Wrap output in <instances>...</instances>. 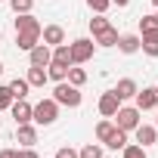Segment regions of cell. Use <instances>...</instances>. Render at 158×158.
I'll return each instance as SVG.
<instances>
[{"label":"cell","instance_id":"cell-1","mask_svg":"<svg viewBox=\"0 0 158 158\" xmlns=\"http://www.w3.org/2000/svg\"><path fill=\"white\" fill-rule=\"evenodd\" d=\"M59 118V102L50 96V99H40L34 109H31V121L34 124H44V127H50L53 121Z\"/></svg>","mask_w":158,"mask_h":158},{"label":"cell","instance_id":"cell-2","mask_svg":"<svg viewBox=\"0 0 158 158\" xmlns=\"http://www.w3.org/2000/svg\"><path fill=\"white\" fill-rule=\"evenodd\" d=\"M53 99H56L59 106L77 109V106H81V87H74V84H68V81H59V84L53 87Z\"/></svg>","mask_w":158,"mask_h":158},{"label":"cell","instance_id":"cell-3","mask_svg":"<svg viewBox=\"0 0 158 158\" xmlns=\"http://www.w3.org/2000/svg\"><path fill=\"white\" fill-rule=\"evenodd\" d=\"M68 50H71V65H84V62L93 59V53H96V40H90V37H77V40L68 44Z\"/></svg>","mask_w":158,"mask_h":158},{"label":"cell","instance_id":"cell-4","mask_svg":"<svg viewBox=\"0 0 158 158\" xmlns=\"http://www.w3.org/2000/svg\"><path fill=\"white\" fill-rule=\"evenodd\" d=\"M139 115H143V112H139L136 106H121V109L115 112V127H121V130L130 133V130L139 127Z\"/></svg>","mask_w":158,"mask_h":158},{"label":"cell","instance_id":"cell-5","mask_svg":"<svg viewBox=\"0 0 158 158\" xmlns=\"http://www.w3.org/2000/svg\"><path fill=\"white\" fill-rule=\"evenodd\" d=\"M136 109L139 112H149V109H158V87H143L136 90Z\"/></svg>","mask_w":158,"mask_h":158},{"label":"cell","instance_id":"cell-6","mask_svg":"<svg viewBox=\"0 0 158 158\" xmlns=\"http://www.w3.org/2000/svg\"><path fill=\"white\" fill-rule=\"evenodd\" d=\"M50 59H53V47H47V44H37L34 50H28V62L37 68H47Z\"/></svg>","mask_w":158,"mask_h":158},{"label":"cell","instance_id":"cell-7","mask_svg":"<svg viewBox=\"0 0 158 158\" xmlns=\"http://www.w3.org/2000/svg\"><path fill=\"white\" fill-rule=\"evenodd\" d=\"M133 133H136V143H139L143 149H149V146L158 143V127H155V124H143V121H139V127H136Z\"/></svg>","mask_w":158,"mask_h":158},{"label":"cell","instance_id":"cell-8","mask_svg":"<svg viewBox=\"0 0 158 158\" xmlns=\"http://www.w3.org/2000/svg\"><path fill=\"white\" fill-rule=\"evenodd\" d=\"M40 40L47 47H59V44H65V28L62 25H47V28H40Z\"/></svg>","mask_w":158,"mask_h":158},{"label":"cell","instance_id":"cell-9","mask_svg":"<svg viewBox=\"0 0 158 158\" xmlns=\"http://www.w3.org/2000/svg\"><path fill=\"white\" fill-rule=\"evenodd\" d=\"M16 139H19L22 149L34 146V143H37V127H34L31 121H28V124H16Z\"/></svg>","mask_w":158,"mask_h":158},{"label":"cell","instance_id":"cell-10","mask_svg":"<svg viewBox=\"0 0 158 158\" xmlns=\"http://www.w3.org/2000/svg\"><path fill=\"white\" fill-rule=\"evenodd\" d=\"M136 90H139V87H136L133 77H121V81L115 84V90H112V93H115L121 102H127V99H133V96H136Z\"/></svg>","mask_w":158,"mask_h":158},{"label":"cell","instance_id":"cell-11","mask_svg":"<svg viewBox=\"0 0 158 158\" xmlns=\"http://www.w3.org/2000/svg\"><path fill=\"white\" fill-rule=\"evenodd\" d=\"M118 109H121V99H118L112 90L99 96V115H102V118H115V112H118Z\"/></svg>","mask_w":158,"mask_h":158},{"label":"cell","instance_id":"cell-12","mask_svg":"<svg viewBox=\"0 0 158 158\" xmlns=\"http://www.w3.org/2000/svg\"><path fill=\"white\" fill-rule=\"evenodd\" d=\"M31 109H34V106H31L28 99H13V106H10L16 124H28V121H31Z\"/></svg>","mask_w":158,"mask_h":158},{"label":"cell","instance_id":"cell-13","mask_svg":"<svg viewBox=\"0 0 158 158\" xmlns=\"http://www.w3.org/2000/svg\"><path fill=\"white\" fill-rule=\"evenodd\" d=\"M40 28H44V25H40L31 13H19V16H16V34H19V31H34V34H40Z\"/></svg>","mask_w":158,"mask_h":158},{"label":"cell","instance_id":"cell-14","mask_svg":"<svg viewBox=\"0 0 158 158\" xmlns=\"http://www.w3.org/2000/svg\"><path fill=\"white\" fill-rule=\"evenodd\" d=\"M121 53H127V56H133V53H139V34H118V44H115Z\"/></svg>","mask_w":158,"mask_h":158},{"label":"cell","instance_id":"cell-15","mask_svg":"<svg viewBox=\"0 0 158 158\" xmlns=\"http://www.w3.org/2000/svg\"><path fill=\"white\" fill-rule=\"evenodd\" d=\"M139 50L152 59H158V31H149V34H139Z\"/></svg>","mask_w":158,"mask_h":158},{"label":"cell","instance_id":"cell-16","mask_svg":"<svg viewBox=\"0 0 158 158\" xmlns=\"http://www.w3.org/2000/svg\"><path fill=\"white\" fill-rule=\"evenodd\" d=\"M37 44H40V34H34V31H19V34H16V47L25 50V53L34 50Z\"/></svg>","mask_w":158,"mask_h":158},{"label":"cell","instance_id":"cell-17","mask_svg":"<svg viewBox=\"0 0 158 158\" xmlns=\"http://www.w3.org/2000/svg\"><path fill=\"white\" fill-rule=\"evenodd\" d=\"M106 146L112 149V152H118V149H124L127 146V130H121V127H115L109 136H106Z\"/></svg>","mask_w":158,"mask_h":158},{"label":"cell","instance_id":"cell-18","mask_svg":"<svg viewBox=\"0 0 158 158\" xmlns=\"http://www.w3.org/2000/svg\"><path fill=\"white\" fill-rule=\"evenodd\" d=\"M25 81H28V87H44L50 77H47V68H37V65H31L28 68V74H25Z\"/></svg>","mask_w":158,"mask_h":158},{"label":"cell","instance_id":"cell-19","mask_svg":"<svg viewBox=\"0 0 158 158\" xmlns=\"http://www.w3.org/2000/svg\"><path fill=\"white\" fill-rule=\"evenodd\" d=\"M6 87H10L13 99H28V90H31V87H28V81H25V77H16V81H10Z\"/></svg>","mask_w":158,"mask_h":158},{"label":"cell","instance_id":"cell-20","mask_svg":"<svg viewBox=\"0 0 158 158\" xmlns=\"http://www.w3.org/2000/svg\"><path fill=\"white\" fill-rule=\"evenodd\" d=\"M65 81H68V84H74V87H84V84H87V71H84V68H77V65H68Z\"/></svg>","mask_w":158,"mask_h":158},{"label":"cell","instance_id":"cell-21","mask_svg":"<svg viewBox=\"0 0 158 158\" xmlns=\"http://www.w3.org/2000/svg\"><path fill=\"white\" fill-rule=\"evenodd\" d=\"M93 40H96L99 47H115V44H118V31H115V28L109 25L106 31H99V34H93Z\"/></svg>","mask_w":158,"mask_h":158},{"label":"cell","instance_id":"cell-22","mask_svg":"<svg viewBox=\"0 0 158 158\" xmlns=\"http://www.w3.org/2000/svg\"><path fill=\"white\" fill-rule=\"evenodd\" d=\"M65 74H68V65H62V62H50L47 65V77H50V81H65Z\"/></svg>","mask_w":158,"mask_h":158},{"label":"cell","instance_id":"cell-23","mask_svg":"<svg viewBox=\"0 0 158 158\" xmlns=\"http://www.w3.org/2000/svg\"><path fill=\"white\" fill-rule=\"evenodd\" d=\"M50 62L71 65V50H68V44H59V47H53V59H50Z\"/></svg>","mask_w":158,"mask_h":158},{"label":"cell","instance_id":"cell-24","mask_svg":"<svg viewBox=\"0 0 158 158\" xmlns=\"http://www.w3.org/2000/svg\"><path fill=\"white\" fill-rule=\"evenodd\" d=\"M109 25H112V22L106 19V13H96V16L90 19V34H99V31H106Z\"/></svg>","mask_w":158,"mask_h":158},{"label":"cell","instance_id":"cell-25","mask_svg":"<svg viewBox=\"0 0 158 158\" xmlns=\"http://www.w3.org/2000/svg\"><path fill=\"white\" fill-rule=\"evenodd\" d=\"M112 130H115V121H112V118H102V121L96 124V139H99V143H106V136H109Z\"/></svg>","mask_w":158,"mask_h":158},{"label":"cell","instance_id":"cell-26","mask_svg":"<svg viewBox=\"0 0 158 158\" xmlns=\"http://www.w3.org/2000/svg\"><path fill=\"white\" fill-rule=\"evenodd\" d=\"M121 158H146V149H143L139 143H127V146L121 149Z\"/></svg>","mask_w":158,"mask_h":158},{"label":"cell","instance_id":"cell-27","mask_svg":"<svg viewBox=\"0 0 158 158\" xmlns=\"http://www.w3.org/2000/svg\"><path fill=\"white\" fill-rule=\"evenodd\" d=\"M77 158H102V146H96V143H87L81 152H77Z\"/></svg>","mask_w":158,"mask_h":158},{"label":"cell","instance_id":"cell-28","mask_svg":"<svg viewBox=\"0 0 158 158\" xmlns=\"http://www.w3.org/2000/svg\"><path fill=\"white\" fill-rule=\"evenodd\" d=\"M149 31H158V19L155 16H143L139 19V34H149Z\"/></svg>","mask_w":158,"mask_h":158},{"label":"cell","instance_id":"cell-29","mask_svg":"<svg viewBox=\"0 0 158 158\" xmlns=\"http://www.w3.org/2000/svg\"><path fill=\"white\" fill-rule=\"evenodd\" d=\"M10 6H13V13H16V16H19V13H31L34 0H10Z\"/></svg>","mask_w":158,"mask_h":158},{"label":"cell","instance_id":"cell-30","mask_svg":"<svg viewBox=\"0 0 158 158\" xmlns=\"http://www.w3.org/2000/svg\"><path fill=\"white\" fill-rule=\"evenodd\" d=\"M13 106V93H10V87L3 84V87H0V112H6Z\"/></svg>","mask_w":158,"mask_h":158},{"label":"cell","instance_id":"cell-31","mask_svg":"<svg viewBox=\"0 0 158 158\" xmlns=\"http://www.w3.org/2000/svg\"><path fill=\"white\" fill-rule=\"evenodd\" d=\"M87 6H90L93 13H106V10L112 6V0H87Z\"/></svg>","mask_w":158,"mask_h":158},{"label":"cell","instance_id":"cell-32","mask_svg":"<svg viewBox=\"0 0 158 158\" xmlns=\"http://www.w3.org/2000/svg\"><path fill=\"white\" fill-rule=\"evenodd\" d=\"M56 158H77V152H74L71 146H62V149L56 152Z\"/></svg>","mask_w":158,"mask_h":158},{"label":"cell","instance_id":"cell-33","mask_svg":"<svg viewBox=\"0 0 158 158\" xmlns=\"http://www.w3.org/2000/svg\"><path fill=\"white\" fill-rule=\"evenodd\" d=\"M19 158H40V155L34 152V146H28V149H19Z\"/></svg>","mask_w":158,"mask_h":158},{"label":"cell","instance_id":"cell-34","mask_svg":"<svg viewBox=\"0 0 158 158\" xmlns=\"http://www.w3.org/2000/svg\"><path fill=\"white\" fill-rule=\"evenodd\" d=\"M0 158H19V149H3V152H0Z\"/></svg>","mask_w":158,"mask_h":158},{"label":"cell","instance_id":"cell-35","mask_svg":"<svg viewBox=\"0 0 158 158\" xmlns=\"http://www.w3.org/2000/svg\"><path fill=\"white\" fill-rule=\"evenodd\" d=\"M112 3H115V6H121V10H124V6H127V3H130V0H112Z\"/></svg>","mask_w":158,"mask_h":158},{"label":"cell","instance_id":"cell-36","mask_svg":"<svg viewBox=\"0 0 158 158\" xmlns=\"http://www.w3.org/2000/svg\"><path fill=\"white\" fill-rule=\"evenodd\" d=\"M0 74H3V62H0Z\"/></svg>","mask_w":158,"mask_h":158},{"label":"cell","instance_id":"cell-37","mask_svg":"<svg viewBox=\"0 0 158 158\" xmlns=\"http://www.w3.org/2000/svg\"><path fill=\"white\" fill-rule=\"evenodd\" d=\"M0 44H3V34H0Z\"/></svg>","mask_w":158,"mask_h":158},{"label":"cell","instance_id":"cell-38","mask_svg":"<svg viewBox=\"0 0 158 158\" xmlns=\"http://www.w3.org/2000/svg\"><path fill=\"white\" fill-rule=\"evenodd\" d=\"M152 3H155V6H158V0H152Z\"/></svg>","mask_w":158,"mask_h":158},{"label":"cell","instance_id":"cell-39","mask_svg":"<svg viewBox=\"0 0 158 158\" xmlns=\"http://www.w3.org/2000/svg\"><path fill=\"white\" fill-rule=\"evenodd\" d=\"M155 19H158V13H155Z\"/></svg>","mask_w":158,"mask_h":158},{"label":"cell","instance_id":"cell-40","mask_svg":"<svg viewBox=\"0 0 158 158\" xmlns=\"http://www.w3.org/2000/svg\"><path fill=\"white\" fill-rule=\"evenodd\" d=\"M155 127H158V121H155Z\"/></svg>","mask_w":158,"mask_h":158}]
</instances>
